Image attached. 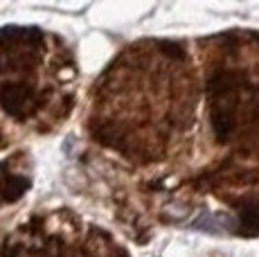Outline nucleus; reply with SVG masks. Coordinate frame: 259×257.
Wrapping results in <instances>:
<instances>
[{
    "instance_id": "obj_1",
    "label": "nucleus",
    "mask_w": 259,
    "mask_h": 257,
    "mask_svg": "<svg viewBox=\"0 0 259 257\" xmlns=\"http://www.w3.org/2000/svg\"><path fill=\"white\" fill-rule=\"evenodd\" d=\"M41 104L38 91L27 81H5L0 83V106L16 120H27Z\"/></svg>"
},
{
    "instance_id": "obj_2",
    "label": "nucleus",
    "mask_w": 259,
    "mask_h": 257,
    "mask_svg": "<svg viewBox=\"0 0 259 257\" xmlns=\"http://www.w3.org/2000/svg\"><path fill=\"white\" fill-rule=\"evenodd\" d=\"M29 187V179L25 176H14L7 174L0 179V199L5 201H16L21 194H25Z\"/></svg>"
}]
</instances>
